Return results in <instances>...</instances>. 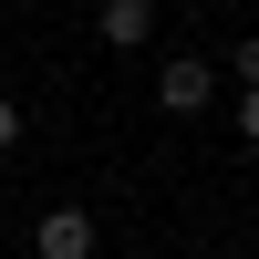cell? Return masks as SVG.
<instances>
[{
  "label": "cell",
  "mask_w": 259,
  "mask_h": 259,
  "mask_svg": "<svg viewBox=\"0 0 259 259\" xmlns=\"http://www.w3.org/2000/svg\"><path fill=\"white\" fill-rule=\"evenodd\" d=\"M31 259H94V218L83 207H41L31 218Z\"/></svg>",
  "instance_id": "6da1fadb"
},
{
  "label": "cell",
  "mask_w": 259,
  "mask_h": 259,
  "mask_svg": "<svg viewBox=\"0 0 259 259\" xmlns=\"http://www.w3.org/2000/svg\"><path fill=\"white\" fill-rule=\"evenodd\" d=\"M207 94H218V73H207L197 52H177V62L156 73V104H166V114H207Z\"/></svg>",
  "instance_id": "7a4b0ae2"
},
{
  "label": "cell",
  "mask_w": 259,
  "mask_h": 259,
  "mask_svg": "<svg viewBox=\"0 0 259 259\" xmlns=\"http://www.w3.org/2000/svg\"><path fill=\"white\" fill-rule=\"evenodd\" d=\"M104 41H114V52H135L145 31H156V0H104V21H94Z\"/></svg>",
  "instance_id": "3957f363"
},
{
  "label": "cell",
  "mask_w": 259,
  "mask_h": 259,
  "mask_svg": "<svg viewBox=\"0 0 259 259\" xmlns=\"http://www.w3.org/2000/svg\"><path fill=\"white\" fill-rule=\"evenodd\" d=\"M11 145H21V104L0 94V156H11Z\"/></svg>",
  "instance_id": "277c9868"
}]
</instances>
